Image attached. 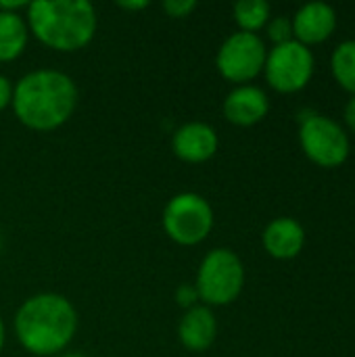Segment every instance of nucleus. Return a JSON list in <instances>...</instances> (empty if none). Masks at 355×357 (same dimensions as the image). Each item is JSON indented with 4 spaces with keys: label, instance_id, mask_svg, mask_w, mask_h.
Segmentation results:
<instances>
[{
    "label": "nucleus",
    "instance_id": "obj_1",
    "mask_svg": "<svg viewBox=\"0 0 355 357\" xmlns=\"http://www.w3.org/2000/svg\"><path fill=\"white\" fill-rule=\"evenodd\" d=\"M77 102L80 88L75 79L65 71L42 67L15 82L10 109L21 126L46 134L63 128L73 117Z\"/></svg>",
    "mask_w": 355,
    "mask_h": 357
},
{
    "label": "nucleus",
    "instance_id": "obj_2",
    "mask_svg": "<svg viewBox=\"0 0 355 357\" xmlns=\"http://www.w3.org/2000/svg\"><path fill=\"white\" fill-rule=\"evenodd\" d=\"M80 316L69 297L61 293H36L15 312L13 331L19 345L36 357L65 354L73 343Z\"/></svg>",
    "mask_w": 355,
    "mask_h": 357
},
{
    "label": "nucleus",
    "instance_id": "obj_3",
    "mask_svg": "<svg viewBox=\"0 0 355 357\" xmlns=\"http://www.w3.org/2000/svg\"><path fill=\"white\" fill-rule=\"evenodd\" d=\"M25 21L29 36L56 52L84 50L98 31L96 6L88 0H31Z\"/></svg>",
    "mask_w": 355,
    "mask_h": 357
},
{
    "label": "nucleus",
    "instance_id": "obj_4",
    "mask_svg": "<svg viewBox=\"0 0 355 357\" xmlns=\"http://www.w3.org/2000/svg\"><path fill=\"white\" fill-rule=\"evenodd\" d=\"M199 299L207 307H226L234 303L245 289V266L236 251L228 247L211 249L199 264L195 276Z\"/></svg>",
    "mask_w": 355,
    "mask_h": 357
},
{
    "label": "nucleus",
    "instance_id": "obj_5",
    "mask_svg": "<svg viewBox=\"0 0 355 357\" xmlns=\"http://www.w3.org/2000/svg\"><path fill=\"white\" fill-rule=\"evenodd\" d=\"M216 213L211 203L192 190L174 195L161 213V226L169 241L180 247H197L211 234Z\"/></svg>",
    "mask_w": 355,
    "mask_h": 357
},
{
    "label": "nucleus",
    "instance_id": "obj_6",
    "mask_svg": "<svg viewBox=\"0 0 355 357\" xmlns=\"http://www.w3.org/2000/svg\"><path fill=\"white\" fill-rule=\"evenodd\" d=\"M299 144L312 163L328 169L343 165L352 151L343 126L320 113H308L299 119Z\"/></svg>",
    "mask_w": 355,
    "mask_h": 357
},
{
    "label": "nucleus",
    "instance_id": "obj_7",
    "mask_svg": "<svg viewBox=\"0 0 355 357\" xmlns=\"http://www.w3.org/2000/svg\"><path fill=\"white\" fill-rule=\"evenodd\" d=\"M266 56L268 48L259 33L234 31L220 44L216 67L226 82L245 86L253 82L259 73H264Z\"/></svg>",
    "mask_w": 355,
    "mask_h": 357
},
{
    "label": "nucleus",
    "instance_id": "obj_8",
    "mask_svg": "<svg viewBox=\"0 0 355 357\" xmlns=\"http://www.w3.org/2000/svg\"><path fill=\"white\" fill-rule=\"evenodd\" d=\"M316 59L308 46L297 40L272 46L266 56L264 75L270 88L280 94H295L303 90L314 75Z\"/></svg>",
    "mask_w": 355,
    "mask_h": 357
},
{
    "label": "nucleus",
    "instance_id": "obj_9",
    "mask_svg": "<svg viewBox=\"0 0 355 357\" xmlns=\"http://www.w3.org/2000/svg\"><path fill=\"white\" fill-rule=\"evenodd\" d=\"M172 151L184 163H207L220 151V134L207 121H186L174 130Z\"/></svg>",
    "mask_w": 355,
    "mask_h": 357
},
{
    "label": "nucleus",
    "instance_id": "obj_10",
    "mask_svg": "<svg viewBox=\"0 0 355 357\" xmlns=\"http://www.w3.org/2000/svg\"><path fill=\"white\" fill-rule=\"evenodd\" d=\"M222 113L226 121L239 128H251L259 121H264L270 113V98L266 90L253 84L245 86H234L224 102H222Z\"/></svg>",
    "mask_w": 355,
    "mask_h": 357
},
{
    "label": "nucleus",
    "instance_id": "obj_11",
    "mask_svg": "<svg viewBox=\"0 0 355 357\" xmlns=\"http://www.w3.org/2000/svg\"><path fill=\"white\" fill-rule=\"evenodd\" d=\"M293 38L303 46L326 42L337 29V10L326 2H308L291 17Z\"/></svg>",
    "mask_w": 355,
    "mask_h": 357
},
{
    "label": "nucleus",
    "instance_id": "obj_12",
    "mask_svg": "<svg viewBox=\"0 0 355 357\" xmlns=\"http://www.w3.org/2000/svg\"><path fill=\"white\" fill-rule=\"evenodd\" d=\"M218 318L211 307L199 303L186 310L178 322V341L186 351L205 354L218 339Z\"/></svg>",
    "mask_w": 355,
    "mask_h": 357
},
{
    "label": "nucleus",
    "instance_id": "obj_13",
    "mask_svg": "<svg viewBox=\"0 0 355 357\" xmlns=\"http://www.w3.org/2000/svg\"><path fill=\"white\" fill-rule=\"evenodd\" d=\"M262 245L274 259L287 261L297 257L305 247V230L295 218H276L262 232Z\"/></svg>",
    "mask_w": 355,
    "mask_h": 357
},
{
    "label": "nucleus",
    "instance_id": "obj_14",
    "mask_svg": "<svg viewBox=\"0 0 355 357\" xmlns=\"http://www.w3.org/2000/svg\"><path fill=\"white\" fill-rule=\"evenodd\" d=\"M29 42V27L25 15L0 10V63L17 61Z\"/></svg>",
    "mask_w": 355,
    "mask_h": 357
},
{
    "label": "nucleus",
    "instance_id": "obj_15",
    "mask_svg": "<svg viewBox=\"0 0 355 357\" xmlns=\"http://www.w3.org/2000/svg\"><path fill=\"white\" fill-rule=\"evenodd\" d=\"M232 15L239 31L257 33L266 29L268 21L272 19V6L266 0H241L232 6Z\"/></svg>",
    "mask_w": 355,
    "mask_h": 357
},
{
    "label": "nucleus",
    "instance_id": "obj_16",
    "mask_svg": "<svg viewBox=\"0 0 355 357\" xmlns=\"http://www.w3.org/2000/svg\"><path fill=\"white\" fill-rule=\"evenodd\" d=\"M331 69L337 84L355 96V40H345L335 48L331 56Z\"/></svg>",
    "mask_w": 355,
    "mask_h": 357
},
{
    "label": "nucleus",
    "instance_id": "obj_17",
    "mask_svg": "<svg viewBox=\"0 0 355 357\" xmlns=\"http://www.w3.org/2000/svg\"><path fill=\"white\" fill-rule=\"evenodd\" d=\"M266 33H268V38L274 42V46L295 40V38H293V23H291V17H287V15L272 17V19L268 21V25H266Z\"/></svg>",
    "mask_w": 355,
    "mask_h": 357
},
{
    "label": "nucleus",
    "instance_id": "obj_18",
    "mask_svg": "<svg viewBox=\"0 0 355 357\" xmlns=\"http://www.w3.org/2000/svg\"><path fill=\"white\" fill-rule=\"evenodd\" d=\"M199 2L197 0H165L161 4L163 13L172 19H188L197 10Z\"/></svg>",
    "mask_w": 355,
    "mask_h": 357
},
{
    "label": "nucleus",
    "instance_id": "obj_19",
    "mask_svg": "<svg viewBox=\"0 0 355 357\" xmlns=\"http://www.w3.org/2000/svg\"><path fill=\"white\" fill-rule=\"evenodd\" d=\"M174 299H176V303H178L184 312L201 303L199 293H197V289H195V284H192V282H182V284L176 289Z\"/></svg>",
    "mask_w": 355,
    "mask_h": 357
},
{
    "label": "nucleus",
    "instance_id": "obj_20",
    "mask_svg": "<svg viewBox=\"0 0 355 357\" xmlns=\"http://www.w3.org/2000/svg\"><path fill=\"white\" fill-rule=\"evenodd\" d=\"M13 86H15V82L0 73V113L6 111L13 102Z\"/></svg>",
    "mask_w": 355,
    "mask_h": 357
},
{
    "label": "nucleus",
    "instance_id": "obj_21",
    "mask_svg": "<svg viewBox=\"0 0 355 357\" xmlns=\"http://www.w3.org/2000/svg\"><path fill=\"white\" fill-rule=\"evenodd\" d=\"M115 6L117 8H123V10H144V8H149L151 6V2L149 0H121V2H115Z\"/></svg>",
    "mask_w": 355,
    "mask_h": 357
},
{
    "label": "nucleus",
    "instance_id": "obj_22",
    "mask_svg": "<svg viewBox=\"0 0 355 357\" xmlns=\"http://www.w3.org/2000/svg\"><path fill=\"white\" fill-rule=\"evenodd\" d=\"M343 117H345V126L355 134V96L347 100V105L343 109Z\"/></svg>",
    "mask_w": 355,
    "mask_h": 357
},
{
    "label": "nucleus",
    "instance_id": "obj_23",
    "mask_svg": "<svg viewBox=\"0 0 355 357\" xmlns=\"http://www.w3.org/2000/svg\"><path fill=\"white\" fill-rule=\"evenodd\" d=\"M4 343H6V326H4V320L0 316V354L4 349Z\"/></svg>",
    "mask_w": 355,
    "mask_h": 357
},
{
    "label": "nucleus",
    "instance_id": "obj_24",
    "mask_svg": "<svg viewBox=\"0 0 355 357\" xmlns=\"http://www.w3.org/2000/svg\"><path fill=\"white\" fill-rule=\"evenodd\" d=\"M56 357H88L86 354H80V351H65V354H61V356Z\"/></svg>",
    "mask_w": 355,
    "mask_h": 357
},
{
    "label": "nucleus",
    "instance_id": "obj_25",
    "mask_svg": "<svg viewBox=\"0 0 355 357\" xmlns=\"http://www.w3.org/2000/svg\"><path fill=\"white\" fill-rule=\"evenodd\" d=\"M2 249H4V236H2V230H0V253H2Z\"/></svg>",
    "mask_w": 355,
    "mask_h": 357
}]
</instances>
